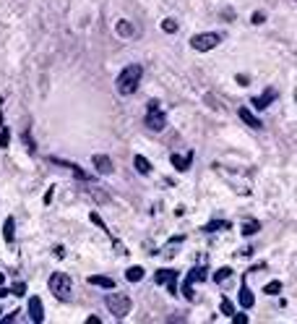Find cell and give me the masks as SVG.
Listing matches in <instances>:
<instances>
[{
	"mask_svg": "<svg viewBox=\"0 0 297 324\" xmlns=\"http://www.w3.org/2000/svg\"><path fill=\"white\" fill-rule=\"evenodd\" d=\"M235 81H237L240 86H248V84H250V76H245V73H240V76H235Z\"/></svg>",
	"mask_w": 297,
	"mask_h": 324,
	"instance_id": "31",
	"label": "cell"
},
{
	"mask_svg": "<svg viewBox=\"0 0 297 324\" xmlns=\"http://www.w3.org/2000/svg\"><path fill=\"white\" fill-rule=\"evenodd\" d=\"M229 319L235 321V324H248V311H240V314H237V311H235V314H232Z\"/></svg>",
	"mask_w": 297,
	"mask_h": 324,
	"instance_id": "28",
	"label": "cell"
},
{
	"mask_svg": "<svg viewBox=\"0 0 297 324\" xmlns=\"http://www.w3.org/2000/svg\"><path fill=\"white\" fill-rule=\"evenodd\" d=\"M190 157H193V154H188V157H185V154H172L170 162H172V167H175L177 173H185L188 167H190V162H193Z\"/></svg>",
	"mask_w": 297,
	"mask_h": 324,
	"instance_id": "15",
	"label": "cell"
},
{
	"mask_svg": "<svg viewBox=\"0 0 297 324\" xmlns=\"http://www.w3.org/2000/svg\"><path fill=\"white\" fill-rule=\"evenodd\" d=\"M141 76H144V68L138 66V63H131V66H125L118 76V81H115V86H118V94L123 97H131L136 94V89L141 84Z\"/></svg>",
	"mask_w": 297,
	"mask_h": 324,
	"instance_id": "1",
	"label": "cell"
},
{
	"mask_svg": "<svg viewBox=\"0 0 297 324\" xmlns=\"http://www.w3.org/2000/svg\"><path fill=\"white\" fill-rule=\"evenodd\" d=\"M11 293H14L16 298H21V295H27V282H14V288H11Z\"/></svg>",
	"mask_w": 297,
	"mask_h": 324,
	"instance_id": "27",
	"label": "cell"
},
{
	"mask_svg": "<svg viewBox=\"0 0 297 324\" xmlns=\"http://www.w3.org/2000/svg\"><path fill=\"white\" fill-rule=\"evenodd\" d=\"M24 141H27V147H29V152L34 154V152H37V147H34V139H32V131H29V128H27V131H24Z\"/></svg>",
	"mask_w": 297,
	"mask_h": 324,
	"instance_id": "29",
	"label": "cell"
},
{
	"mask_svg": "<svg viewBox=\"0 0 297 324\" xmlns=\"http://www.w3.org/2000/svg\"><path fill=\"white\" fill-rule=\"evenodd\" d=\"M6 282V275H3V272H0V285H3Z\"/></svg>",
	"mask_w": 297,
	"mask_h": 324,
	"instance_id": "38",
	"label": "cell"
},
{
	"mask_svg": "<svg viewBox=\"0 0 297 324\" xmlns=\"http://www.w3.org/2000/svg\"><path fill=\"white\" fill-rule=\"evenodd\" d=\"M274 99H276V89H266L261 97H253V107L255 110H266Z\"/></svg>",
	"mask_w": 297,
	"mask_h": 324,
	"instance_id": "11",
	"label": "cell"
},
{
	"mask_svg": "<svg viewBox=\"0 0 297 324\" xmlns=\"http://www.w3.org/2000/svg\"><path fill=\"white\" fill-rule=\"evenodd\" d=\"M240 306L245 311H250L255 306V295H253V290L248 288V285H242V288H240Z\"/></svg>",
	"mask_w": 297,
	"mask_h": 324,
	"instance_id": "16",
	"label": "cell"
},
{
	"mask_svg": "<svg viewBox=\"0 0 297 324\" xmlns=\"http://www.w3.org/2000/svg\"><path fill=\"white\" fill-rule=\"evenodd\" d=\"M224 40L222 32H201V34H193L190 37V47L196 53H211L214 47H219Z\"/></svg>",
	"mask_w": 297,
	"mask_h": 324,
	"instance_id": "3",
	"label": "cell"
},
{
	"mask_svg": "<svg viewBox=\"0 0 297 324\" xmlns=\"http://www.w3.org/2000/svg\"><path fill=\"white\" fill-rule=\"evenodd\" d=\"M263 21H266L263 14H255V16H253V24H263Z\"/></svg>",
	"mask_w": 297,
	"mask_h": 324,
	"instance_id": "34",
	"label": "cell"
},
{
	"mask_svg": "<svg viewBox=\"0 0 297 324\" xmlns=\"http://www.w3.org/2000/svg\"><path fill=\"white\" fill-rule=\"evenodd\" d=\"M50 162H53V165H58V167H66V170H71V173H73L76 178H79V180H94V175H89L86 170H81V167L76 165V162L60 160V157H50Z\"/></svg>",
	"mask_w": 297,
	"mask_h": 324,
	"instance_id": "8",
	"label": "cell"
},
{
	"mask_svg": "<svg viewBox=\"0 0 297 324\" xmlns=\"http://www.w3.org/2000/svg\"><path fill=\"white\" fill-rule=\"evenodd\" d=\"M133 165H136V170H138L141 175H149V173H151V162L144 157V154H136V157H133Z\"/></svg>",
	"mask_w": 297,
	"mask_h": 324,
	"instance_id": "18",
	"label": "cell"
},
{
	"mask_svg": "<svg viewBox=\"0 0 297 324\" xmlns=\"http://www.w3.org/2000/svg\"><path fill=\"white\" fill-rule=\"evenodd\" d=\"M177 277H180L177 269H157V275H154V282H157V285H167V290H170V293H177V288H175Z\"/></svg>",
	"mask_w": 297,
	"mask_h": 324,
	"instance_id": "7",
	"label": "cell"
},
{
	"mask_svg": "<svg viewBox=\"0 0 297 324\" xmlns=\"http://www.w3.org/2000/svg\"><path fill=\"white\" fill-rule=\"evenodd\" d=\"M92 162L97 167V173H102V175H112L115 173V165H112V160L107 157V154H94Z\"/></svg>",
	"mask_w": 297,
	"mask_h": 324,
	"instance_id": "10",
	"label": "cell"
},
{
	"mask_svg": "<svg viewBox=\"0 0 297 324\" xmlns=\"http://www.w3.org/2000/svg\"><path fill=\"white\" fill-rule=\"evenodd\" d=\"M29 319L34 324H42L45 321V306H42V298L40 295H32L29 298Z\"/></svg>",
	"mask_w": 297,
	"mask_h": 324,
	"instance_id": "9",
	"label": "cell"
},
{
	"mask_svg": "<svg viewBox=\"0 0 297 324\" xmlns=\"http://www.w3.org/2000/svg\"><path fill=\"white\" fill-rule=\"evenodd\" d=\"M237 115H240V121H242V123H248L250 128H255V131H261V128H263V121H261V118H255V115H253L248 107H240V110H237Z\"/></svg>",
	"mask_w": 297,
	"mask_h": 324,
	"instance_id": "12",
	"label": "cell"
},
{
	"mask_svg": "<svg viewBox=\"0 0 297 324\" xmlns=\"http://www.w3.org/2000/svg\"><path fill=\"white\" fill-rule=\"evenodd\" d=\"M209 280V267H193L188 275H185V282H183V295H185V301H196V293H193V285L196 282H206Z\"/></svg>",
	"mask_w": 297,
	"mask_h": 324,
	"instance_id": "4",
	"label": "cell"
},
{
	"mask_svg": "<svg viewBox=\"0 0 297 324\" xmlns=\"http://www.w3.org/2000/svg\"><path fill=\"white\" fill-rule=\"evenodd\" d=\"M219 311H222L224 316H232V314H235V303H232L229 298L224 295V298H222V303H219Z\"/></svg>",
	"mask_w": 297,
	"mask_h": 324,
	"instance_id": "24",
	"label": "cell"
},
{
	"mask_svg": "<svg viewBox=\"0 0 297 324\" xmlns=\"http://www.w3.org/2000/svg\"><path fill=\"white\" fill-rule=\"evenodd\" d=\"M55 256H66V249H63V246H55Z\"/></svg>",
	"mask_w": 297,
	"mask_h": 324,
	"instance_id": "36",
	"label": "cell"
},
{
	"mask_svg": "<svg viewBox=\"0 0 297 324\" xmlns=\"http://www.w3.org/2000/svg\"><path fill=\"white\" fill-rule=\"evenodd\" d=\"M50 293H53L60 303H68L71 295H73V280L71 275H66V272H53L50 275Z\"/></svg>",
	"mask_w": 297,
	"mask_h": 324,
	"instance_id": "2",
	"label": "cell"
},
{
	"mask_svg": "<svg viewBox=\"0 0 297 324\" xmlns=\"http://www.w3.org/2000/svg\"><path fill=\"white\" fill-rule=\"evenodd\" d=\"M3 238L11 246L16 243V217H6V223H3Z\"/></svg>",
	"mask_w": 297,
	"mask_h": 324,
	"instance_id": "13",
	"label": "cell"
},
{
	"mask_svg": "<svg viewBox=\"0 0 297 324\" xmlns=\"http://www.w3.org/2000/svg\"><path fill=\"white\" fill-rule=\"evenodd\" d=\"M89 220H92L94 225H99L102 230H105V225H102V220H99V214H97V212H92V217H89Z\"/></svg>",
	"mask_w": 297,
	"mask_h": 324,
	"instance_id": "33",
	"label": "cell"
},
{
	"mask_svg": "<svg viewBox=\"0 0 297 324\" xmlns=\"http://www.w3.org/2000/svg\"><path fill=\"white\" fill-rule=\"evenodd\" d=\"M162 32L175 34V32H177V21H175V19H164V21H162Z\"/></svg>",
	"mask_w": 297,
	"mask_h": 324,
	"instance_id": "26",
	"label": "cell"
},
{
	"mask_svg": "<svg viewBox=\"0 0 297 324\" xmlns=\"http://www.w3.org/2000/svg\"><path fill=\"white\" fill-rule=\"evenodd\" d=\"M86 324H99V316H97V314H92V316L86 319Z\"/></svg>",
	"mask_w": 297,
	"mask_h": 324,
	"instance_id": "35",
	"label": "cell"
},
{
	"mask_svg": "<svg viewBox=\"0 0 297 324\" xmlns=\"http://www.w3.org/2000/svg\"><path fill=\"white\" fill-rule=\"evenodd\" d=\"M125 280L128 282H141L144 280V267H128L125 269Z\"/></svg>",
	"mask_w": 297,
	"mask_h": 324,
	"instance_id": "19",
	"label": "cell"
},
{
	"mask_svg": "<svg viewBox=\"0 0 297 324\" xmlns=\"http://www.w3.org/2000/svg\"><path fill=\"white\" fill-rule=\"evenodd\" d=\"M115 32H118L120 37H123V40H131V37H136V29H133V24L131 21H118V24H115Z\"/></svg>",
	"mask_w": 297,
	"mask_h": 324,
	"instance_id": "17",
	"label": "cell"
},
{
	"mask_svg": "<svg viewBox=\"0 0 297 324\" xmlns=\"http://www.w3.org/2000/svg\"><path fill=\"white\" fill-rule=\"evenodd\" d=\"M144 126L149 128V131H164L167 115H164V110H159V102H157V99L149 102V110H146V115H144Z\"/></svg>",
	"mask_w": 297,
	"mask_h": 324,
	"instance_id": "6",
	"label": "cell"
},
{
	"mask_svg": "<svg viewBox=\"0 0 297 324\" xmlns=\"http://www.w3.org/2000/svg\"><path fill=\"white\" fill-rule=\"evenodd\" d=\"M263 293H266V295H279V293H281V282H279V280L268 282L266 288H263Z\"/></svg>",
	"mask_w": 297,
	"mask_h": 324,
	"instance_id": "25",
	"label": "cell"
},
{
	"mask_svg": "<svg viewBox=\"0 0 297 324\" xmlns=\"http://www.w3.org/2000/svg\"><path fill=\"white\" fill-rule=\"evenodd\" d=\"M6 295H11V290H8V288H3V285H0V298H6Z\"/></svg>",
	"mask_w": 297,
	"mask_h": 324,
	"instance_id": "37",
	"label": "cell"
},
{
	"mask_svg": "<svg viewBox=\"0 0 297 324\" xmlns=\"http://www.w3.org/2000/svg\"><path fill=\"white\" fill-rule=\"evenodd\" d=\"M86 282H89V285H94V288H105V290L115 288V280H112L110 275H92Z\"/></svg>",
	"mask_w": 297,
	"mask_h": 324,
	"instance_id": "14",
	"label": "cell"
},
{
	"mask_svg": "<svg viewBox=\"0 0 297 324\" xmlns=\"http://www.w3.org/2000/svg\"><path fill=\"white\" fill-rule=\"evenodd\" d=\"M229 277H232V267H222V269L214 272V282H216V285H222V282L229 280Z\"/></svg>",
	"mask_w": 297,
	"mask_h": 324,
	"instance_id": "21",
	"label": "cell"
},
{
	"mask_svg": "<svg viewBox=\"0 0 297 324\" xmlns=\"http://www.w3.org/2000/svg\"><path fill=\"white\" fill-rule=\"evenodd\" d=\"M105 303H107V308H110V314L118 316V319L128 316V314H131V308H133V301H131L128 295H123V293H112V295H107Z\"/></svg>",
	"mask_w": 297,
	"mask_h": 324,
	"instance_id": "5",
	"label": "cell"
},
{
	"mask_svg": "<svg viewBox=\"0 0 297 324\" xmlns=\"http://www.w3.org/2000/svg\"><path fill=\"white\" fill-rule=\"evenodd\" d=\"M8 144H11V131L6 123H0V149H8Z\"/></svg>",
	"mask_w": 297,
	"mask_h": 324,
	"instance_id": "22",
	"label": "cell"
},
{
	"mask_svg": "<svg viewBox=\"0 0 297 324\" xmlns=\"http://www.w3.org/2000/svg\"><path fill=\"white\" fill-rule=\"evenodd\" d=\"M0 316H3V311H0Z\"/></svg>",
	"mask_w": 297,
	"mask_h": 324,
	"instance_id": "39",
	"label": "cell"
},
{
	"mask_svg": "<svg viewBox=\"0 0 297 324\" xmlns=\"http://www.w3.org/2000/svg\"><path fill=\"white\" fill-rule=\"evenodd\" d=\"M16 319H19V311H11V314L0 316V324H11V321H16Z\"/></svg>",
	"mask_w": 297,
	"mask_h": 324,
	"instance_id": "30",
	"label": "cell"
},
{
	"mask_svg": "<svg viewBox=\"0 0 297 324\" xmlns=\"http://www.w3.org/2000/svg\"><path fill=\"white\" fill-rule=\"evenodd\" d=\"M222 228H229V220H211V223L203 225L206 233H216V230H222Z\"/></svg>",
	"mask_w": 297,
	"mask_h": 324,
	"instance_id": "20",
	"label": "cell"
},
{
	"mask_svg": "<svg viewBox=\"0 0 297 324\" xmlns=\"http://www.w3.org/2000/svg\"><path fill=\"white\" fill-rule=\"evenodd\" d=\"M258 230H261V223L250 220V223H245V225H242V236H245V238H248V236H255Z\"/></svg>",
	"mask_w": 297,
	"mask_h": 324,
	"instance_id": "23",
	"label": "cell"
},
{
	"mask_svg": "<svg viewBox=\"0 0 297 324\" xmlns=\"http://www.w3.org/2000/svg\"><path fill=\"white\" fill-rule=\"evenodd\" d=\"M53 193H55V186H50V188H47V193H45V206L53 204Z\"/></svg>",
	"mask_w": 297,
	"mask_h": 324,
	"instance_id": "32",
	"label": "cell"
}]
</instances>
